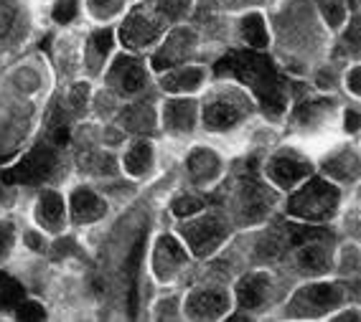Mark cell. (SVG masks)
Instances as JSON below:
<instances>
[{
  "label": "cell",
  "mask_w": 361,
  "mask_h": 322,
  "mask_svg": "<svg viewBox=\"0 0 361 322\" xmlns=\"http://www.w3.org/2000/svg\"><path fill=\"white\" fill-rule=\"evenodd\" d=\"M216 77H232L247 84L264 112L272 117H280L288 107V82L278 71V66L270 58L257 51H232L214 66Z\"/></svg>",
  "instance_id": "cell-1"
},
{
  "label": "cell",
  "mask_w": 361,
  "mask_h": 322,
  "mask_svg": "<svg viewBox=\"0 0 361 322\" xmlns=\"http://www.w3.org/2000/svg\"><path fill=\"white\" fill-rule=\"evenodd\" d=\"M338 200H341L338 188L321 181V178H313L290 198L288 213L295 216V219L316 221L318 224V221H329L338 211Z\"/></svg>",
  "instance_id": "cell-2"
},
{
  "label": "cell",
  "mask_w": 361,
  "mask_h": 322,
  "mask_svg": "<svg viewBox=\"0 0 361 322\" xmlns=\"http://www.w3.org/2000/svg\"><path fill=\"white\" fill-rule=\"evenodd\" d=\"M59 168V155H56V145L46 142L33 148L31 153L18 160L13 168H8L3 173V183H20V186H36V183L49 181Z\"/></svg>",
  "instance_id": "cell-3"
},
{
  "label": "cell",
  "mask_w": 361,
  "mask_h": 322,
  "mask_svg": "<svg viewBox=\"0 0 361 322\" xmlns=\"http://www.w3.org/2000/svg\"><path fill=\"white\" fill-rule=\"evenodd\" d=\"M163 28H166V18L150 3H145L128 15V20L120 28V39L128 49H145L161 36Z\"/></svg>",
  "instance_id": "cell-4"
},
{
  "label": "cell",
  "mask_w": 361,
  "mask_h": 322,
  "mask_svg": "<svg viewBox=\"0 0 361 322\" xmlns=\"http://www.w3.org/2000/svg\"><path fill=\"white\" fill-rule=\"evenodd\" d=\"M250 112V104L242 94L237 91H224V94H216L212 102H207L204 107V124L207 129L214 132H224V129L237 127L242 120Z\"/></svg>",
  "instance_id": "cell-5"
},
{
  "label": "cell",
  "mask_w": 361,
  "mask_h": 322,
  "mask_svg": "<svg viewBox=\"0 0 361 322\" xmlns=\"http://www.w3.org/2000/svg\"><path fill=\"white\" fill-rule=\"evenodd\" d=\"M341 287L338 284H313L305 287L295 295L293 307L288 309V315L293 317H321L326 312L341 302Z\"/></svg>",
  "instance_id": "cell-6"
},
{
  "label": "cell",
  "mask_w": 361,
  "mask_h": 322,
  "mask_svg": "<svg viewBox=\"0 0 361 322\" xmlns=\"http://www.w3.org/2000/svg\"><path fill=\"white\" fill-rule=\"evenodd\" d=\"M183 238L188 241V246L194 249L196 257H207L212 254L216 246L224 241L226 228L216 216H201V219H194L183 224Z\"/></svg>",
  "instance_id": "cell-7"
},
{
  "label": "cell",
  "mask_w": 361,
  "mask_h": 322,
  "mask_svg": "<svg viewBox=\"0 0 361 322\" xmlns=\"http://www.w3.org/2000/svg\"><path fill=\"white\" fill-rule=\"evenodd\" d=\"M33 221L44 233H61L66 228V221H69V213H66V200L56 191H41V195L36 198V206H33Z\"/></svg>",
  "instance_id": "cell-8"
},
{
  "label": "cell",
  "mask_w": 361,
  "mask_h": 322,
  "mask_svg": "<svg viewBox=\"0 0 361 322\" xmlns=\"http://www.w3.org/2000/svg\"><path fill=\"white\" fill-rule=\"evenodd\" d=\"M267 175L270 181L280 188H293L300 181H305L310 175V162L305 160L303 155L298 153H278L267 165Z\"/></svg>",
  "instance_id": "cell-9"
},
{
  "label": "cell",
  "mask_w": 361,
  "mask_h": 322,
  "mask_svg": "<svg viewBox=\"0 0 361 322\" xmlns=\"http://www.w3.org/2000/svg\"><path fill=\"white\" fill-rule=\"evenodd\" d=\"M66 213H69V221H74L77 226H87L104 219L107 203L90 188H74L69 195V203H66Z\"/></svg>",
  "instance_id": "cell-10"
},
{
  "label": "cell",
  "mask_w": 361,
  "mask_h": 322,
  "mask_svg": "<svg viewBox=\"0 0 361 322\" xmlns=\"http://www.w3.org/2000/svg\"><path fill=\"white\" fill-rule=\"evenodd\" d=\"M188 262V254L186 249L176 241L173 236H161L158 238V244H155V254H153V266H155V274L158 279L168 282V279H173Z\"/></svg>",
  "instance_id": "cell-11"
},
{
  "label": "cell",
  "mask_w": 361,
  "mask_h": 322,
  "mask_svg": "<svg viewBox=\"0 0 361 322\" xmlns=\"http://www.w3.org/2000/svg\"><path fill=\"white\" fill-rule=\"evenodd\" d=\"M107 79L120 94H137L145 86V69L135 56H120L107 71Z\"/></svg>",
  "instance_id": "cell-12"
},
{
  "label": "cell",
  "mask_w": 361,
  "mask_h": 322,
  "mask_svg": "<svg viewBox=\"0 0 361 322\" xmlns=\"http://www.w3.org/2000/svg\"><path fill=\"white\" fill-rule=\"evenodd\" d=\"M229 309V300L221 290H196L188 295L186 300V315L194 317V320H216Z\"/></svg>",
  "instance_id": "cell-13"
},
{
  "label": "cell",
  "mask_w": 361,
  "mask_h": 322,
  "mask_svg": "<svg viewBox=\"0 0 361 322\" xmlns=\"http://www.w3.org/2000/svg\"><path fill=\"white\" fill-rule=\"evenodd\" d=\"M196 49V33L194 31H173L166 39V44L161 46V51L153 56V66L158 71L168 69V66H176L180 61H186Z\"/></svg>",
  "instance_id": "cell-14"
},
{
  "label": "cell",
  "mask_w": 361,
  "mask_h": 322,
  "mask_svg": "<svg viewBox=\"0 0 361 322\" xmlns=\"http://www.w3.org/2000/svg\"><path fill=\"white\" fill-rule=\"evenodd\" d=\"M163 124L176 135H186L196 124V104L191 99H173L163 110Z\"/></svg>",
  "instance_id": "cell-15"
},
{
  "label": "cell",
  "mask_w": 361,
  "mask_h": 322,
  "mask_svg": "<svg viewBox=\"0 0 361 322\" xmlns=\"http://www.w3.org/2000/svg\"><path fill=\"white\" fill-rule=\"evenodd\" d=\"M267 290H270V277H267V274H262V271L245 277L237 287L239 307H242V309H257L259 304L264 302Z\"/></svg>",
  "instance_id": "cell-16"
},
{
  "label": "cell",
  "mask_w": 361,
  "mask_h": 322,
  "mask_svg": "<svg viewBox=\"0 0 361 322\" xmlns=\"http://www.w3.org/2000/svg\"><path fill=\"white\" fill-rule=\"evenodd\" d=\"M219 168H221L219 157L214 153H209V150H196V153H191V157H188V173H191V178H194L196 183L214 181V178L219 175Z\"/></svg>",
  "instance_id": "cell-17"
},
{
  "label": "cell",
  "mask_w": 361,
  "mask_h": 322,
  "mask_svg": "<svg viewBox=\"0 0 361 322\" xmlns=\"http://www.w3.org/2000/svg\"><path fill=\"white\" fill-rule=\"evenodd\" d=\"M204 82V69L199 66H183V69L168 71L163 77V89L168 91H194Z\"/></svg>",
  "instance_id": "cell-18"
},
{
  "label": "cell",
  "mask_w": 361,
  "mask_h": 322,
  "mask_svg": "<svg viewBox=\"0 0 361 322\" xmlns=\"http://www.w3.org/2000/svg\"><path fill=\"white\" fill-rule=\"evenodd\" d=\"M123 165L133 178H142V175L153 168V145H150V142H135V145L125 153Z\"/></svg>",
  "instance_id": "cell-19"
},
{
  "label": "cell",
  "mask_w": 361,
  "mask_h": 322,
  "mask_svg": "<svg viewBox=\"0 0 361 322\" xmlns=\"http://www.w3.org/2000/svg\"><path fill=\"white\" fill-rule=\"evenodd\" d=\"M331 112H334V102H329V99H313V102L303 104L295 112V122L300 127H316V124H323L329 120Z\"/></svg>",
  "instance_id": "cell-20"
},
{
  "label": "cell",
  "mask_w": 361,
  "mask_h": 322,
  "mask_svg": "<svg viewBox=\"0 0 361 322\" xmlns=\"http://www.w3.org/2000/svg\"><path fill=\"white\" fill-rule=\"evenodd\" d=\"M20 23V0H0V46L13 39Z\"/></svg>",
  "instance_id": "cell-21"
},
{
  "label": "cell",
  "mask_w": 361,
  "mask_h": 322,
  "mask_svg": "<svg viewBox=\"0 0 361 322\" xmlns=\"http://www.w3.org/2000/svg\"><path fill=\"white\" fill-rule=\"evenodd\" d=\"M298 264L305 274H321L329 269V254L321 244H308L298 254Z\"/></svg>",
  "instance_id": "cell-22"
},
{
  "label": "cell",
  "mask_w": 361,
  "mask_h": 322,
  "mask_svg": "<svg viewBox=\"0 0 361 322\" xmlns=\"http://www.w3.org/2000/svg\"><path fill=\"white\" fill-rule=\"evenodd\" d=\"M242 39L252 46V49H264L267 46V28H264L262 15L250 13L242 20Z\"/></svg>",
  "instance_id": "cell-23"
},
{
  "label": "cell",
  "mask_w": 361,
  "mask_h": 322,
  "mask_svg": "<svg viewBox=\"0 0 361 322\" xmlns=\"http://www.w3.org/2000/svg\"><path fill=\"white\" fill-rule=\"evenodd\" d=\"M112 41H115V36H112L110 28H102V31H94L90 36V44H87V53H90V58L94 61V66H99L107 58V53L112 51Z\"/></svg>",
  "instance_id": "cell-24"
},
{
  "label": "cell",
  "mask_w": 361,
  "mask_h": 322,
  "mask_svg": "<svg viewBox=\"0 0 361 322\" xmlns=\"http://www.w3.org/2000/svg\"><path fill=\"white\" fill-rule=\"evenodd\" d=\"M142 238L133 246V252H130V259H128V279H130V312L135 315V304H137V274H140V262H142Z\"/></svg>",
  "instance_id": "cell-25"
},
{
  "label": "cell",
  "mask_w": 361,
  "mask_h": 322,
  "mask_svg": "<svg viewBox=\"0 0 361 322\" xmlns=\"http://www.w3.org/2000/svg\"><path fill=\"white\" fill-rule=\"evenodd\" d=\"M23 297H26V290L13 277L0 271V309H13Z\"/></svg>",
  "instance_id": "cell-26"
},
{
  "label": "cell",
  "mask_w": 361,
  "mask_h": 322,
  "mask_svg": "<svg viewBox=\"0 0 361 322\" xmlns=\"http://www.w3.org/2000/svg\"><path fill=\"white\" fill-rule=\"evenodd\" d=\"M150 6L166 20H176L191 11V0H150Z\"/></svg>",
  "instance_id": "cell-27"
},
{
  "label": "cell",
  "mask_w": 361,
  "mask_h": 322,
  "mask_svg": "<svg viewBox=\"0 0 361 322\" xmlns=\"http://www.w3.org/2000/svg\"><path fill=\"white\" fill-rule=\"evenodd\" d=\"M123 3L125 0H87V8L97 20H110L123 11Z\"/></svg>",
  "instance_id": "cell-28"
},
{
  "label": "cell",
  "mask_w": 361,
  "mask_h": 322,
  "mask_svg": "<svg viewBox=\"0 0 361 322\" xmlns=\"http://www.w3.org/2000/svg\"><path fill=\"white\" fill-rule=\"evenodd\" d=\"M11 315L16 317V320H44L46 317V309L41 307L36 300H28V297H23L18 304H16L13 309H11Z\"/></svg>",
  "instance_id": "cell-29"
},
{
  "label": "cell",
  "mask_w": 361,
  "mask_h": 322,
  "mask_svg": "<svg viewBox=\"0 0 361 322\" xmlns=\"http://www.w3.org/2000/svg\"><path fill=\"white\" fill-rule=\"evenodd\" d=\"M204 208V200L196 198V195H178L173 200V213L178 219H188V216H194Z\"/></svg>",
  "instance_id": "cell-30"
},
{
  "label": "cell",
  "mask_w": 361,
  "mask_h": 322,
  "mask_svg": "<svg viewBox=\"0 0 361 322\" xmlns=\"http://www.w3.org/2000/svg\"><path fill=\"white\" fill-rule=\"evenodd\" d=\"M79 13V0H56V6H54V18L59 23H69L74 20Z\"/></svg>",
  "instance_id": "cell-31"
},
{
  "label": "cell",
  "mask_w": 361,
  "mask_h": 322,
  "mask_svg": "<svg viewBox=\"0 0 361 322\" xmlns=\"http://www.w3.org/2000/svg\"><path fill=\"white\" fill-rule=\"evenodd\" d=\"M16 244V228L13 224H8V221H0V262L11 254Z\"/></svg>",
  "instance_id": "cell-32"
},
{
  "label": "cell",
  "mask_w": 361,
  "mask_h": 322,
  "mask_svg": "<svg viewBox=\"0 0 361 322\" xmlns=\"http://www.w3.org/2000/svg\"><path fill=\"white\" fill-rule=\"evenodd\" d=\"M321 11H323V18H326V23H329L331 28H338L343 23V18H346L343 8L338 6V3H321Z\"/></svg>",
  "instance_id": "cell-33"
},
{
  "label": "cell",
  "mask_w": 361,
  "mask_h": 322,
  "mask_svg": "<svg viewBox=\"0 0 361 322\" xmlns=\"http://www.w3.org/2000/svg\"><path fill=\"white\" fill-rule=\"evenodd\" d=\"M26 246L28 249H33V252H44L46 249V233L41 231H28L26 233Z\"/></svg>",
  "instance_id": "cell-34"
},
{
  "label": "cell",
  "mask_w": 361,
  "mask_h": 322,
  "mask_svg": "<svg viewBox=\"0 0 361 322\" xmlns=\"http://www.w3.org/2000/svg\"><path fill=\"white\" fill-rule=\"evenodd\" d=\"M346 120H348V122H346V129H356V112H354V115H351V112H348V115H346Z\"/></svg>",
  "instance_id": "cell-35"
},
{
  "label": "cell",
  "mask_w": 361,
  "mask_h": 322,
  "mask_svg": "<svg viewBox=\"0 0 361 322\" xmlns=\"http://www.w3.org/2000/svg\"><path fill=\"white\" fill-rule=\"evenodd\" d=\"M0 200H3V188H0Z\"/></svg>",
  "instance_id": "cell-36"
}]
</instances>
